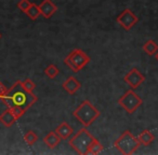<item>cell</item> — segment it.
<instances>
[{
  "label": "cell",
  "mask_w": 158,
  "mask_h": 155,
  "mask_svg": "<svg viewBox=\"0 0 158 155\" xmlns=\"http://www.w3.org/2000/svg\"><path fill=\"white\" fill-rule=\"evenodd\" d=\"M155 58H156V60L158 61V51L156 52V54H155Z\"/></svg>",
  "instance_id": "obj_23"
},
{
  "label": "cell",
  "mask_w": 158,
  "mask_h": 155,
  "mask_svg": "<svg viewBox=\"0 0 158 155\" xmlns=\"http://www.w3.org/2000/svg\"><path fill=\"white\" fill-rule=\"evenodd\" d=\"M61 138L59 137L55 131H50L46 137L44 138V143L46 144L48 148L50 149H54L59 145V143L61 142Z\"/></svg>",
  "instance_id": "obj_13"
},
{
  "label": "cell",
  "mask_w": 158,
  "mask_h": 155,
  "mask_svg": "<svg viewBox=\"0 0 158 155\" xmlns=\"http://www.w3.org/2000/svg\"><path fill=\"white\" fill-rule=\"evenodd\" d=\"M31 3L33 2H31L29 0H20V1L18 2V5H16V7H18L22 12H24L25 13V12L27 11V9L31 7Z\"/></svg>",
  "instance_id": "obj_20"
},
{
  "label": "cell",
  "mask_w": 158,
  "mask_h": 155,
  "mask_svg": "<svg viewBox=\"0 0 158 155\" xmlns=\"http://www.w3.org/2000/svg\"><path fill=\"white\" fill-rule=\"evenodd\" d=\"M73 115L84 125V127H88L101 115V112L90 101L85 100L74 110Z\"/></svg>",
  "instance_id": "obj_2"
},
{
  "label": "cell",
  "mask_w": 158,
  "mask_h": 155,
  "mask_svg": "<svg viewBox=\"0 0 158 155\" xmlns=\"http://www.w3.org/2000/svg\"><path fill=\"white\" fill-rule=\"evenodd\" d=\"M89 61H90V57L88 56V54L79 48L73 50L64 59V64L75 73L84 69Z\"/></svg>",
  "instance_id": "obj_5"
},
{
  "label": "cell",
  "mask_w": 158,
  "mask_h": 155,
  "mask_svg": "<svg viewBox=\"0 0 158 155\" xmlns=\"http://www.w3.org/2000/svg\"><path fill=\"white\" fill-rule=\"evenodd\" d=\"M123 81L131 87V90H135L145 81V76L139 71L138 68H132L125 76Z\"/></svg>",
  "instance_id": "obj_8"
},
{
  "label": "cell",
  "mask_w": 158,
  "mask_h": 155,
  "mask_svg": "<svg viewBox=\"0 0 158 155\" xmlns=\"http://www.w3.org/2000/svg\"><path fill=\"white\" fill-rule=\"evenodd\" d=\"M9 109L13 112V114L16 116L18 120L20 118H22V116L25 114V112L27 111V110H25L24 108H21V107H11V108H9Z\"/></svg>",
  "instance_id": "obj_21"
},
{
  "label": "cell",
  "mask_w": 158,
  "mask_h": 155,
  "mask_svg": "<svg viewBox=\"0 0 158 155\" xmlns=\"http://www.w3.org/2000/svg\"><path fill=\"white\" fill-rule=\"evenodd\" d=\"M143 51L146 53L148 56H153L158 51V44L154 40H148L143 44Z\"/></svg>",
  "instance_id": "obj_15"
},
{
  "label": "cell",
  "mask_w": 158,
  "mask_h": 155,
  "mask_svg": "<svg viewBox=\"0 0 158 155\" xmlns=\"http://www.w3.org/2000/svg\"><path fill=\"white\" fill-rule=\"evenodd\" d=\"M0 39H1V33H0Z\"/></svg>",
  "instance_id": "obj_24"
},
{
  "label": "cell",
  "mask_w": 158,
  "mask_h": 155,
  "mask_svg": "<svg viewBox=\"0 0 158 155\" xmlns=\"http://www.w3.org/2000/svg\"><path fill=\"white\" fill-rule=\"evenodd\" d=\"M1 100L8 108L21 107L24 108L25 110H28L35 105L38 98L33 92H28L27 90H25L22 81H16L11 86V88L7 91Z\"/></svg>",
  "instance_id": "obj_1"
},
{
  "label": "cell",
  "mask_w": 158,
  "mask_h": 155,
  "mask_svg": "<svg viewBox=\"0 0 158 155\" xmlns=\"http://www.w3.org/2000/svg\"><path fill=\"white\" fill-rule=\"evenodd\" d=\"M103 150H104L103 144H102L99 140L94 138L92 143L89 145L88 151H87V154H99V153H101Z\"/></svg>",
  "instance_id": "obj_16"
},
{
  "label": "cell",
  "mask_w": 158,
  "mask_h": 155,
  "mask_svg": "<svg viewBox=\"0 0 158 155\" xmlns=\"http://www.w3.org/2000/svg\"><path fill=\"white\" fill-rule=\"evenodd\" d=\"M16 121H18V118H16V116L14 115L13 112H12L9 108L0 114V123L2 125H5L6 127L12 126Z\"/></svg>",
  "instance_id": "obj_12"
},
{
  "label": "cell",
  "mask_w": 158,
  "mask_h": 155,
  "mask_svg": "<svg viewBox=\"0 0 158 155\" xmlns=\"http://www.w3.org/2000/svg\"><path fill=\"white\" fill-rule=\"evenodd\" d=\"M62 87L70 95H74L79 88L81 87V83L75 78V76H69L66 79V81L62 84Z\"/></svg>",
  "instance_id": "obj_10"
},
{
  "label": "cell",
  "mask_w": 158,
  "mask_h": 155,
  "mask_svg": "<svg viewBox=\"0 0 158 155\" xmlns=\"http://www.w3.org/2000/svg\"><path fill=\"white\" fill-rule=\"evenodd\" d=\"M22 84H23V86H24L25 90H27L28 92H33L36 87L35 83H34L31 79H25L24 81H22Z\"/></svg>",
  "instance_id": "obj_22"
},
{
  "label": "cell",
  "mask_w": 158,
  "mask_h": 155,
  "mask_svg": "<svg viewBox=\"0 0 158 155\" xmlns=\"http://www.w3.org/2000/svg\"><path fill=\"white\" fill-rule=\"evenodd\" d=\"M59 73H60V69L55 65H53V64L49 65L48 67L44 69V74H46L48 78H50V79H55V78L59 76Z\"/></svg>",
  "instance_id": "obj_18"
},
{
  "label": "cell",
  "mask_w": 158,
  "mask_h": 155,
  "mask_svg": "<svg viewBox=\"0 0 158 155\" xmlns=\"http://www.w3.org/2000/svg\"><path fill=\"white\" fill-rule=\"evenodd\" d=\"M25 14H26L31 21H36L40 15H41V14H40L39 7H38L36 3H31V7H29L28 9H27V11L25 12Z\"/></svg>",
  "instance_id": "obj_17"
},
{
  "label": "cell",
  "mask_w": 158,
  "mask_h": 155,
  "mask_svg": "<svg viewBox=\"0 0 158 155\" xmlns=\"http://www.w3.org/2000/svg\"><path fill=\"white\" fill-rule=\"evenodd\" d=\"M138 139L142 145H149V144L153 143V141L155 140V136L149 130H143L142 133L140 134V136L138 137Z\"/></svg>",
  "instance_id": "obj_14"
},
{
  "label": "cell",
  "mask_w": 158,
  "mask_h": 155,
  "mask_svg": "<svg viewBox=\"0 0 158 155\" xmlns=\"http://www.w3.org/2000/svg\"><path fill=\"white\" fill-rule=\"evenodd\" d=\"M141 143L136 137H134L129 130H125L114 142V146L120 153L126 155H131L136 152Z\"/></svg>",
  "instance_id": "obj_4"
},
{
  "label": "cell",
  "mask_w": 158,
  "mask_h": 155,
  "mask_svg": "<svg viewBox=\"0 0 158 155\" xmlns=\"http://www.w3.org/2000/svg\"><path fill=\"white\" fill-rule=\"evenodd\" d=\"M24 140H25V142H26V143L28 144L29 146H31V145H34V144H35L36 142H37L38 136L36 135V134L34 133L33 130H29L28 133L25 134Z\"/></svg>",
  "instance_id": "obj_19"
},
{
  "label": "cell",
  "mask_w": 158,
  "mask_h": 155,
  "mask_svg": "<svg viewBox=\"0 0 158 155\" xmlns=\"http://www.w3.org/2000/svg\"><path fill=\"white\" fill-rule=\"evenodd\" d=\"M116 22L119 24V26L128 31L139 22V18L130 9H126L117 16Z\"/></svg>",
  "instance_id": "obj_7"
},
{
  "label": "cell",
  "mask_w": 158,
  "mask_h": 155,
  "mask_svg": "<svg viewBox=\"0 0 158 155\" xmlns=\"http://www.w3.org/2000/svg\"><path fill=\"white\" fill-rule=\"evenodd\" d=\"M94 140V137L89 133V130L84 127V128L79 129L74 136L69 139L68 143H69L70 148L78 154L86 155L88 148L92 141Z\"/></svg>",
  "instance_id": "obj_3"
},
{
  "label": "cell",
  "mask_w": 158,
  "mask_h": 155,
  "mask_svg": "<svg viewBox=\"0 0 158 155\" xmlns=\"http://www.w3.org/2000/svg\"><path fill=\"white\" fill-rule=\"evenodd\" d=\"M40 10V14L44 16V18H50L55 14L57 11V7L52 0H42L41 3L38 5Z\"/></svg>",
  "instance_id": "obj_9"
},
{
  "label": "cell",
  "mask_w": 158,
  "mask_h": 155,
  "mask_svg": "<svg viewBox=\"0 0 158 155\" xmlns=\"http://www.w3.org/2000/svg\"><path fill=\"white\" fill-rule=\"evenodd\" d=\"M54 131L59 135V137L61 138L62 140H65V139H68V138L73 135L74 129H73V127L69 126L66 122H63L62 124H60L59 126L55 128Z\"/></svg>",
  "instance_id": "obj_11"
},
{
  "label": "cell",
  "mask_w": 158,
  "mask_h": 155,
  "mask_svg": "<svg viewBox=\"0 0 158 155\" xmlns=\"http://www.w3.org/2000/svg\"><path fill=\"white\" fill-rule=\"evenodd\" d=\"M118 105L127 113L132 114L143 105V99L133 90H129L118 99Z\"/></svg>",
  "instance_id": "obj_6"
}]
</instances>
